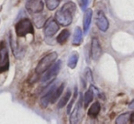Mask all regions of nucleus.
<instances>
[{
    "mask_svg": "<svg viewBox=\"0 0 134 124\" xmlns=\"http://www.w3.org/2000/svg\"><path fill=\"white\" fill-rule=\"evenodd\" d=\"M76 6L74 2H66L60 10L55 14V19L60 25L63 27L69 26L73 21V15L75 13Z\"/></svg>",
    "mask_w": 134,
    "mask_h": 124,
    "instance_id": "nucleus-1",
    "label": "nucleus"
},
{
    "mask_svg": "<svg viewBox=\"0 0 134 124\" xmlns=\"http://www.w3.org/2000/svg\"><path fill=\"white\" fill-rule=\"evenodd\" d=\"M57 57H58V54L56 52H52V53L47 54L38 63L37 67H36V73L38 75H41L42 73H44L55 62V60L57 59Z\"/></svg>",
    "mask_w": 134,
    "mask_h": 124,
    "instance_id": "nucleus-2",
    "label": "nucleus"
},
{
    "mask_svg": "<svg viewBox=\"0 0 134 124\" xmlns=\"http://www.w3.org/2000/svg\"><path fill=\"white\" fill-rule=\"evenodd\" d=\"M16 34L19 37H25L28 34H33V25L29 18H24L18 22L15 26Z\"/></svg>",
    "mask_w": 134,
    "mask_h": 124,
    "instance_id": "nucleus-3",
    "label": "nucleus"
},
{
    "mask_svg": "<svg viewBox=\"0 0 134 124\" xmlns=\"http://www.w3.org/2000/svg\"><path fill=\"white\" fill-rule=\"evenodd\" d=\"M61 66H62V62L61 60L56 61L47 69L44 72L43 76L41 77V82L43 84V85H46L49 82H51L59 73L60 69H61Z\"/></svg>",
    "mask_w": 134,
    "mask_h": 124,
    "instance_id": "nucleus-4",
    "label": "nucleus"
},
{
    "mask_svg": "<svg viewBox=\"0 0 134 124\" xmlns=\"http://www.w3.org/2000/svg\"><path fill=\"white\" fill-rule=\"evenodd\" d=\"M9 69V57L7 45L0 41V72H5Z\"/></svg>",
    "mask_w": 134,
    "mask_h": 124,
    "instance_id": "nucleus-5",
    "label": "nucleus"
},
{
    "mask_svg": "<svg viewBox=\"0 0 134 124\" xmlns=\"http://www.w3.org/2000/svg\"><path fill=\"white\" fill-rule=\"evenodd\" d=\"M44 4L41 0H29L26 3V9L30 14H40L42 12Z\"/></svg>",
    "mask_w": 134,
    "mask_h": 124,
    "instance_id": "nucleus-6",
    "label": "nucleus"
},
{
    "mask_svg": "<svg viewBox=\"0 0 134 124\" xmlns=\"http://www.w3.org/2000/svg\"><path fill=\"white\" fill-rule=\"evenodd\" d=\"M59 30V23L53 18H50L45 23L44 28V34L47 37H51L56 34V32Z\"/></svg>",
    "mask_w": 134,
    "mask_h": 124,
    "instance_id": "nucleus-7",
    "label": "nucleus"
},
{
    "mask_svg": "<svg viewBox=\"0 0 134 124\" xmlns=\"http://www.w3.org/2000/svg\"><path fill=\"white\" fill-rule=\"evenodd\" d=\"M96 23H97V28L103 32L107 31L108 28V26H109V23H108V20L107 18L106 15L102 11H98V13H97Z\"/></svg>",
    "mask_w": 134,
    "mask_h": 124,
    "instance_id": "nucleus-8",
    "label": "nucleus"
},
{
    "mask_svg": "<svg viewBox=\"0 0 134 124\" xmlns=\"http://www.w3.org/2000/svg\"><path fill=\"white\" fill-rule=\"evenodd\" d=\"M56 86H57V81H53L52 84L50 86L49 88L48 91L46 92V94L44 96H42V98L41 99V106L42 108H46L48 106V104L51 102L52 100V94H53V91L54 89H56Z\"/></svg>",
    "mask_w": 134,
    "mask_h": 124,
    "instance_id": "nucleus-9",
    "label": "nucleus"
},
{
    "mask_svg": "<svg viewBox=\"0 0 134 124\" xmlns=\"http://www.w3.org/2000/svg\"><path fill=\"white\" fill-rule=\"evenodd\" d=\"M102 54V48L97 37H93L91 42V57L94 60H97Z\"/></svg>",
    "mask_w": 134,
    "mask_h": 124,
    "instance_id": "nucleus-10",
    "label": "nucleus"
},
{
    "mask_svg": "<svg viewBox=\"0 0 134 124\" xmlns=\"http://www.w3.org/2000/svg\"><path fill=\"white\" fill-rule=\"evenodd\" d=\"M81 103H82V96H81L80 100H79V101L77 102L76 106H75V109H74L73 113L71 114V117H70V123H72V124L77 123V122H79V120H80V119H81V107H82Z\"/></svg>",
    "mask_w": 134,
    "mask_h": 124,
    "instance_id": "nucleus-11",
    "label": "nucleus"
},
{
    "mask_svg": "<svg viewBox=\"0 0 134 124\" xmlns=\"http://www.w3.org/2000/svg\"><path fill=\"white\" fill-rule=\"evenodd\" d=\"M92 15H93V11L91 9H86L85 12L84 20H83V27H84L85 33H87V31L89 30L90 25H91Z\"/></svg>",
    "mask_w": 134,
    "mask_h": 124,
    "instance_id": "nucleus-12",
    "label": "nucleus"
},
{
    "mask_svg": "<svg viewBox=\"0 0 134 124\" xmlns=\"http://www.w3.org/2000/svg\"><path fill=\"white\" fill-rule=\"evenodd\" d=\"M83 38V33L82 29L79 27H76L75 29V34H74V39H73V44L75 46H79L82 42Z\"/></svg>",
    "mask_w": 134,
    "mask_h": 124,
    "instance_id": "nucleus-13",
    "label": "nucleus"
},
{
    "mask_svg": "<svg viewBox=\"0 0 134 124\" xmlns=\"http://www.w3.org/2000/svg\"><path fill=\"white\" fill-rule=\"evenodd\" d=\"M78 58H79V55L76 51L75 52H72V54L70 55L69 59H68V67L70 69H75L77 65V62H78Z\"/></svg>",
    "mask_w": 134,
    "mask_h": 124,
    "instance_id": "nucleus-14",
    "label": "nucleus"
},
{
    "mask_svg": "<svg viewBox=\"0 0 134 124\" xmlns=\"http://www.w3.org/2000/svg\"><path fill=\"white\" fill-rule=\"evenodd\" d=\"M100 104L99 102H95L93 105H91V107L89 108V110H88V115L92 118H96V117L98 115V113L100 112Z\"/></svg>",
    "mask_w": 134,
    "mask_h": 124,
    "instance_id": "nucleus-15",
    "label": "nucleus"
},
{
    "mask_svg": "<svg viewBox=\"0 0 134 124\" xmlns=\"http://www.w3.org/2000/svg\"><path fill=\"white\" fill-rule=\"evenodd\" d=\"M63 89H64V84L63 83L62 84L61 86H59V87H56V89H54V91H53V94H52V100H51L52 103H55V102L57 101V100L61 97V95L63 94Z\"/></svg>",
    "mask_w": 134,
    "mask_h": 124,
    "instance_id": "nucleus-16",
    "label": "nucleus"
},
{
    "mask_svg": "<svg viewBox=\"0 0 134 124\" xmlns=\"http://www.w3.org/2000/svg\"><path fill=\"white\" fill-rule=\"evenodd\" d=\"M69 36H70V32L67 29H63V31L59 34V36L57 37V42L61 45L64 44V43L68 40Z\"/></svg>",
    "mask_w": 134,
    "mask_h": 124,
    "instance_id": "nucleus-17",
    "label": "nucleus"
},
{
    "mask_svg": "<svg viewBox=\"0 0 134 124\" xmlns=\"http://www.w3.org/2000/svg\"><path fill=\"white\" fill-rule=\"evenodd\" d=\"M70 97H71V91L67 90L65 94L62 98H60L59 103H58V109H62V108L64 107L68 102V100H70Z\"/></svg>",
    "mask_w": 134,
    "mask_h": 124,
    "instance_id": "nucleus-18",
    "label": "nucleus"
},
{
    "mask_svg": "<svg viewBox=\"0 0 134 124\" xmlns=\"http://www.w3.org/2000/svg\"><path fill=\"white\" fill-rule=\"evenodd\" d=\"M93 98H94V93H93V90L92 89H89L86 92L84 96V107L85 108H87L88 105H89L90 102L93 100Z\"/></svg>",
    "mask_w": 134,
    "mask_h": 124,
    "instance_id": "nucleus-19",
    "label": "nucleus"
},
{
    "mask_svg": "<svg viewBox=\"0 0 134 124\" xmlns=\"http://www.w3.org/2000/svg\"><path fill=\"white\" fill-rule=\"evenodd\" d=\"M61 0H45L46 6L49 10H54L60 4Z\"/></svg>",
    "mask_w": 134,
    "mask_h": 124,
    "instance_id": "nucleus-20",
    "label": "nucleus"
},
{
    "mask_svg": "<svg viewBox=\"0 0 134 124\" xmlns=\"http://www.w3.org/2000/svg\"><path fill=\"white\" fill-rule=\"evenodd\" d=\"M130 120V113H123V114L119 115L116 120V123L117 124H125L129 121Z\"/></svg>",
    "mask_w": 134,
    "mask_h": 124,
    "instance_id": "nucleus-21",
    "label": "nucleus"
},
{
    "mask_svg": "<svg viewBox=\"0 0 134 124\" xmlns=\"http://www.w3.org/2000/svg\"><path fill=\"white\" fill-rule=\"evenodd\" d=\"M34 23H35L37 28H41L45 23V16H35L34 17Z\"/></svg>",
    "mask_w": 134,
    "mask_h": 124,
    "instance_id": "nucleus-22",
    "label": "nucleus"
},
{
    "mask_svg": "<svg viewBox=\"0 0 134 124\" xmlns=\"http://www.w3.org/2000/svg\"><path fill=\"white\" fill-rule=\"evenodd\" d=\"M76 97H77V87H75V94H74L73 100H72L71 101H70V103L68 104V107H67V109H66L67 114H69L70 111H71V109H72V107H73L74 102H75V100H76Z\"/></svg>",
    "mask_w": 134,
    "mask_h": 124,
    "instance_id": "nucleus-23",
    "label": "nucleus"
},
{
    "mask_svg": "<svg viewBox=\"0 0 134 124\" xmlns=\"http://www.w3.org/2000/svg\"><path fill=\"white\" fill-rule=\"evenodd\" d=\"M79 5H80V8H82V10H86V8L88 6V3H89V0H78Z\"/></svg>",
    "mask_w": 134,
    "mask_h": 124,
    "instance_id": "nucleus-24",
    "label": "nucleus"
},
{
    "mask_svg": "<svg viewBox=\"0 0 134 124\" xmlns=\"http://www.w3.org/2000/svg\"><path fill=\"white\" fill-rule=\"evenodd\" d=\"M129 107H130V109H134V100L132 102H130V106H129Z\"/></svg>",
    "mask_w": 134,
    "mask_h": 124,
    "instance_id": "nucleus-25",
    "label": "nucleus"
},
{
    "mask_svg": "<svg viewBox=\"0 0 134 124\" xmlns=\"http://www.w3.org/2000/svg\"><path fill=\"white\" fill-rule=\"evenodd\" d=\"M130 121H131V122H134V112L132 113L131 115H130Z\"/></svg>",
    "mask_w": 134,
    "mask_h": 124,
    "instance_id": "nucleus-26",
    "label": "nucleus"
}]
</instances>
